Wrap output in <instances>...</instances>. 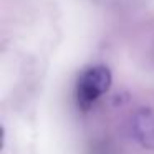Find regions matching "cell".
<instances>
[{
  "mask_svg": "<svg viewBox=\"0 0 154 154\" xmlns=\"http://www.w3.org/2000/svg\"><path fill=\"white\" fill-rule=\"evenodd\" d=\"M113 75L104 65H93L83 70L76 83V101L81 111H88L111 88Z\"/></svg>",
  "mask_w": 154,
  "mask_h": 154,
  "instance_id": "6da1fadb",
  "label": "cell"
},
{
  "mask_svg": "<svg viewBox=\"0 0 154 154\" xmlns=\"http://www.w3.org/2000/svg\"><path fill=\"white\" fill-rule=\"evenodd\" d=\"M131 134L143 147L154 151V113L149 108H141L133 114Z\"/></svg>",
  "mask_w": 154,
  "mask_h": 154,
  "instance_id": "7a4b0ae2",
  "label": "cell"
}]
</instances>
